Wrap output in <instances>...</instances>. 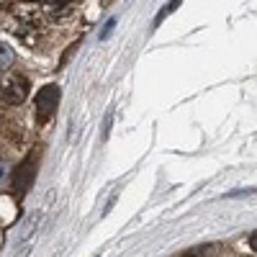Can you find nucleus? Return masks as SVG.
Listing matches in <instances>:
<instances>
[{"label":"nucleus","mask_w":257,"mask_h":257,"mask_svg":"<svg viewBox=\"0 0 257 257\" xmlns=\"http://www.w3.org/2000/svg\"><path fill=\"white\" fill-rule=\"evenodd\" d=\"M57 103H59V88L57 85H47L36 93V103H34V113L39 123H47L54 111H57Z\"/></svg>","instance_id":"f257e3e1"},{"label":"nucleus","mask_w":257,"mask_h":257,"mask_svg":"<svg viewBox=\"0 0 257 257\" xmlns=\"http://www.w3.org/2000/svg\"><path fill=\"white\" fill-rule=\"evenodd\" d=\"M26 95H29V80L26 77H11L3 88H0V98H3L8 105L24 103Z\"/></svg>","instance_id":"f03ea898"},{"label":"nucleus","mask_w":257,"mask_h":257,"mask_svg":"<svg viewBox=\"0 0 257 257\" xmlns=\"http://www.w3.org/2000/svg\"><path fill=\"white\" fill-rule=\"evenodd\" d=\"M34 175H36V155H29L24 162H21V167L16 170V175H13V190L18 193V196H24V193L31 188Z\"/></svg>","instance_id":"7ed1b4c3"},{"label":"nucleus","mask_w":257,"mask_h":257,"mask_svg":"<svg viewBox=\"0 0 257 257\" xmlns=\"http://www.w3.org/2000/svg\"><path fill=\"white\" fill-rule=\"evenodd\" d=\"M183 257H219V244H203V247H193Z\"/></svg>","instance_id":"20e7f679"},{"label":"nucleus","mask_w":257,"mask_h":257,"mask_svg":"<svg viewBox=\"0 0 257 257\" xmlns=\"http://www.w3.org/2000/svg\"><path fill=\"white\" fill-rule=\"evenodd\" d=\"M11 62H13V52L6 44H0V67H11Z\"/></svg>","instance_id":"39448f33"},{"label":"nucleus","mask_w":257,"mask_h":257,"mask_svg":"<svg viewBox=\"0 0 257 257\" xmlns=\"http://www.w3.org/2000/svg\"><path fill=\"white\" fill-rule=\"evenodd\" d=\"M44 6L52 13H70L72 11V3H44Z\"/></svg>","instance_id":"423d86ee"},{"label":"nucleus","mask_w":257,"mask_h":257,"mask_svg":"<svg viewBox=\"0 0 257 257\" xmlns=\"http://www.w3.org/2000/svg\"><path fill=\"white\" fill-rule=\"evenodd\" d=\"M249 247H252V249L257 252V231H254V234H252V237H249Z\"/></svg>","instance_id":"0eeeda50"}]
</instances>
